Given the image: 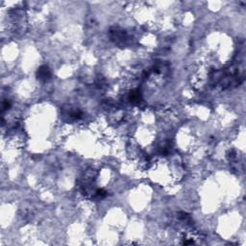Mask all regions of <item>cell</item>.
<instances>
[{"instance_id": "1", "label": "cell", "mask_w": 246, "mask_h": 246, "mask_svg": "<svg viewBox=\"0 0 246 246\" xmlns=\"http://www.w3.org/2000/svg\"><path fill=\"white\" fill-rule=\"evenodd\" d=\"M38 76L40 79H46L50 76V72H49V69L46 68V67H43L38 69Z\"/></svg>"}]
</instances>
